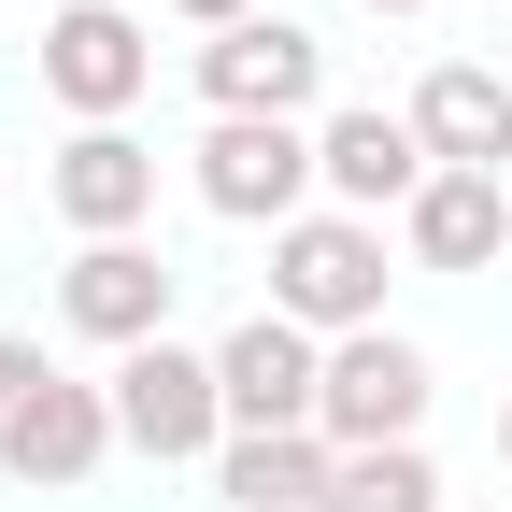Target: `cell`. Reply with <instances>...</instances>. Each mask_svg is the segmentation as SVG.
Returning <instances> with one entry per match:
<instances>
[{"label": "cell", "instance_id": "cell-14", "mask_svg": "<svg viewBox=\"0 0 512 512\" xmlns=\"http://www.w3.org/2000/svg\"><path fill=\"white\" fill-rule=\"evenodd\" d=\"M399 228H413L427 271H484V256L512 242V185H498V171H427V200H413Z\"/></svg>", "mask_w": 512, "mask_h": 512}, {"label": "cell", "instance_id": "cell-1", "mask_svg": "<svg viewBox=\"0 0 512 512\" xmlns=\"http://www.w3.org/2000/svg\"><path fill=\"white\" fill-rule=\"evenodd\" d=\"M271 313H299V328H384V228L370 214H299L271 228Z\"/></svg>", "mask_w": 512, "mask_h": 512}, {"label": "cell", "instance_id": "cell-18", "mask_svg": "<svg viewBox=\"0 0 512 512\" xmlns=\"http://www.w3.org/2000/svg\"><path fill=\"white\" fill-rule=\"evenodd\" d=\"M370 15H413V0H370Z\"/></svg>", "mask_w": 512, "mask_h": 512}, {"label": "cell", "instance_id": "cell-7", "mask_svg": "<svg viewBox=\"0 0 512 512\" xmlns=\"http://www.w3.org/2000/svg\"><path fill=\"white\" fill-rule=\"evenodd\" d=\"M57 313L86 342H114V356H143V342H171V256L157 242H86L57 271Z\"/></svg>", "mask_w": 512, "mask_h": 512}, {"label": "cell", "instance_id": "cell-2", "mask_svg": "<svg viewBox=\"0 0 512 512\" xmlns=\"http://www.w3.org/2000/svg\"><path fill=\"white\" fill-rule=\"evenodd\" d=\"M114 427L143 441V456H228V384L214 356H185V342H143V356H114Z\"/></svg>", "mask_w": 512, "mask_h": 512}, {"label": "cell", "instance_id": "cell-13", "mask_svg": "<svg viewBox=\"0 0 512 512\" xmlns=\"http://www.w3.org/2000/svg\"><path fill=\"white\" fill-rule=\"evenodd\" d=\"M214 484H228L242 512H328V498H342V441H328V427H271V441H228V456H214Z\"/></svg>", "mask_w": 512, "mask_h": 512}, {"label": "cell", "instance_id": "cell-6", "mask_svg": "<svg viewBox=\"0 0 512 512\" xmlns=\"http://www.w3.org/2000/svg\"><path fill=\"white\" fill-rule=\"evenodd\" d=\"M313 427H328L342 456H384V441H413V427H427V356H413L399 328H356V342L328 356V399H313Z\"/></svg>", "mask_w": 512, "mask_h": 512}, {"label": "cell", "instance_id": "cell-4", "mask_svg": "<svg viewBox=\"0 0 512 512\" xmlns=\"http://www.w3.org/2000/svg\"><path fill=\"white\" fill-rule=\"evenodd\" d=\"M214 384H228V441H271V427H313L328 356H313L299 313H242V328L214 342Z\"/></svg>", "mask_w": 512, "mask_h": 512}, {"label": "cell", "instance_id": "cell-17", "mask_svg": "<svg viewBox=\"0 0 512 512\" xmlns=\"http://www.w3.org/2000/svg\"><path fill=\"white\" fill-rule=\"evenodd\" d=\"M171 15H200V29H242V15H256V0H171Z\"/></svg>", "mask_w": 512, "mask_h": 512}, {"label": "cell", "instance_id": "cell-12", "mask_svg": "<svg viewBox=\"0 0 512 512\" xmlns=\"http://www.w3.org/2000/svg\"><path fill=\"white\" fill-rule=\"evenodd\" d=\"M57 214H72L86 242H128V228H143L157 214V157L143 143H128V128H72V143H57Z\"/></svg>", "mask_w": 512, "mask_h": 512}, {"label": "cell", "instance_id": "cell-10", "mask_svg": "<svg viewBox=\"0 0 512 512\" xmlns=\"http://www.w3.org/2000/svg\"><path fill=\"white\" fill-rule=\"evenodd\" d=\"M413 143H427V171H512V86L484 57H441L413 86Z\"/></svg>", "mask_w": 512, "mask_h": 512}, {"label": "cell", "instance_id": "cell-8", "mask_svg": "<svg viewBox=\"0 0 512 512\" xmlns=\"http://www.w3.org/2000/svg\"><path fill=\"white\" fill-rule=\"evenodd\" d=\"M313 171H328L342 214H413L427 200V143H413V114H384V100H356V114L313 128Z\"/></svg>", "mask_w": 512, "mask_h": 512}, {"label": "cell", "instance_id": "cell-3", "mask_svg": "<svg viewBox=\"0 0 512 512\" xmlns=\"http://www.w3.org/2000/svg\"><path fill=\"white\" fill-rule=\"evenodd\" d=\"M313 128H271V114H214V143H200V200L228 214V228H299V200H313Z\"/></svg>", "mask_w": 512, "mask_h": 512}, {"label": "cell", "instance_id": "cell-11", "mask_svg": "<svg viewBox=\"0 0 512 512\" xmlns=\"http://www.w3.org/2000/svg\"><path fill=\"white\" fill-rule=\"evenodd\" d=\"M114 441H128L114 427V384H43V399L0 427V470H15V484H86Z\"/></svg>", "mask_w": 512, "mask_h": 512}, {"label": "cell", "instance_id": "cell-9", "mask_svg": "<svg viewBox=\"0 0 512 512\" xmlns=\"http://www.w3.org/2000/svg\"><path fill=\"white\" fill-rule=\"evenodd\" d=\"M143 72H157V43H143V29H128V15H114V0H72V15H57V29H43V86H57V100H72L86 128H114L128 100H143Z\"/></svg>", "mask_w": 512, "mask_h": 512}, {"label": "cell", "instance_id": "cell-16", "mask_svg": "<svg viewBox=\"0 0 512 512\" xmlns=\"http://www.w3.org/2000/svg\"><path fill=\"white\" fill-rule=\"evenodd\" d=\"M43 384H57V370H43V356H29V342H0V427H15V413H29V399H43Z\"/></svg>", "mask_w": 512, "mask_h": 512}, {"label": "cell", "instance_id": "cell-5", "mask_svg": "<svg viewBox=\"0 0 512 512\" xmlns=\"http://www.w3.org/2000/svg\"><path fill=\"white\" fill-rule=\"evenodd\" d=\"M313 86H328V43H313L299 15H242V29L200 43V100H214V114H271V128H299Z\"/></svg>", "mask_w": 512, "mask_h": 512}, {"label": "cell", "instance_id": "cell-19", "mask_svg": "<svg viewBox=\"0 0 512 512\" xmlns=\"http://www.w3.org/2000/svg\"><path fill=\"white\" fill-rule=\"evenodd\" d=\"M498 456H512V413H498Z\"/></svg>", "mask_w": 512, "mask_h": 512}, {"label": "cell", "instance_id": "cell-15", "mask_svg": "<svg viewBox=\"0 0 512 512\" xmlns=\"http://www.w3.org/2000/svg\"><path fill=\"white\" fill-rule=\"evenodd\" d=\"M328 512H441V470H427V441L342 456V498H328Z\"/></svg>", "mask_w": 512, "mask_h": 512}]
</instances>
